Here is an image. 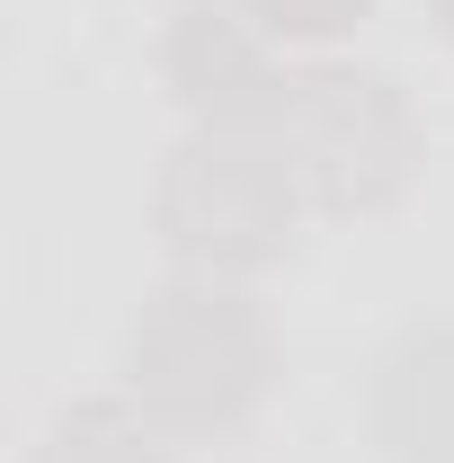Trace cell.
<instances>
[{
    "label": "cell",
    "instance_id": "cell-1",
    "mask_svg": "<svg viewBox=\"0 0 454 463\" xmlns=\"http://www.w3.org/2000/svg\"><path fill=\"white\" fill-rule=\"evenodd\" d=\"M116 374L161 437H223L268 402L277 330L232 277H178L125 321Z\"/></svg>",
    "mask_w": 454,
    "mask_h": 463
},
{
    "label": "cell",
    "instance_id": "cell-2",
    "mask_svg": "<svg viewBox=\"0 0 454 463\" xmlns=\"http://www.w3.org/2000/svg\"><path fill=\"white\" fill-rule=\"evenodd\" d=\"M303 178L268 125H196L161 161L152 223L187 259V277H250L277 268L303 223Z\"/></svg>",
    "mask_w": 454,
    "mask_h": 463
},
{
    "label": "cell",
    "instance_id": "cell-3",
    "mask_svg": "<svg viewBox=\"0 0 454 463\" xmlns=\"http://www.w3.org/2000/svg\"><path fill=\"white\" fill-rule=\"evenodd\" d=\"M277 143L321 214H383L419 170V116L383 71L312 62L285 80Z\"/></svg>",
    "mask_w": 454,
    "mask_h": 463
},
{
    "label": "cell",
    "instance_id": "cell-4",
    "mask_svg": "<svg viewBox=\"0 0 454 463\" xmlns=\"http://www.w3.org/2000/svg\"><path fill=\"white\" fill-rule=\"evenodd\" d=\"M268 27H241L232 9L214 0H187L170 18V36H161V71H170V99L196 125H268L277 134V108H285V80L259 45Z\"/></svg>",
    "mask_w": 454,
    "mask_h": 463
},
{
    "label": "cell",
    "instance_id": "cell-5",
    "mask_svg": "<svg viewBox=\"0 0 454 463\" xmlns=\"http://www.w3.org/2000/svg\"><path fill=\"white\" fill-rule=\"evenodd\" d=\"M365 419L383 463H454V330H410L383 356Z\"/></svg>",
    "mask_w": 454,
    "mask_h": 463
},
{
    "label": "cell",
    "instance_id": "cell-6",
    "mask_svg": "<svg viewBox=\"0 0 454 463\" xmlns=\"http://www.w3.org/2000/svg\"><path fill=\"white\" fill-rule=\"evenodd\" d=\"M36 463H170V446H161V428L134 402H80L54 419Z\"/></svg>",
    "mask_w": 454,
    "mask_h": 463
},
{
    "label": "cell",
    "instance_id": "cell-7",
    "mask_svg": "<svg viewBox=\"0 0 454 463\" xmlns=\"http://www.w3.org/2000/svg\"><path fill=\"white\" fill-rule=\"evenodd\" d=\"M241 9H250V27L294 36V45H330V36H347L365 18V0H241Z\"/></svg>",
    "mask_w": 454,
    "mask_h": 463
},
{
    "label": "cell",
    "instance_id": "cell-8",
    "mask_svg": "<svg viewBox=\"0 0 454 463\" xmlns=\"http://www.w3.org/2000/svg\"><path fill=\"white\" fill-rule=\"evenodd\" d=\"M437 9H446V36H454V0H437Z\"/></svg>",
    "mask_w": 454,
    "mask_h": 463
}]
</instances>
